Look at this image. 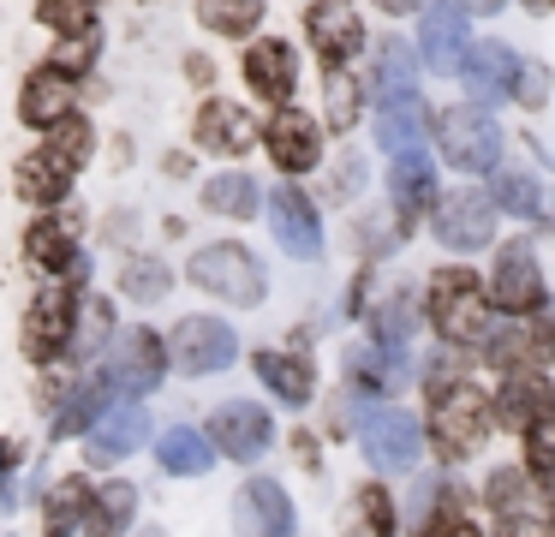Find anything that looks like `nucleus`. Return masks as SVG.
<instances>
[{
    "label": "nucleus",
    "instance_id": "f257e3e1",
    "mask_svg": "<svg viewBox=\"0 0 555 537\" xmlns=\"http://www.w3.org/2000/svg\"><path fill=\"white\" fill-rule=\"evenodd\" d=\"M85 155H90V126L78 114H66L61 126H49V143L18 162V197L37 203V209L61 203L66 191H73V174H78Z\"/></svg>",
    "mask_w": 555,
    "mask_h": 537
},
{
    "label": "nucleus",
    "instance_id": "f03ea898",
    "mask_svg": "<svg viewBox=\"0 0 555 537\" xmlns=\"http://www.w3.org/2000/svg\"><path fill=\"white\" fill-rule=\"evenodd\" d=\"M483 436H490V400H483L472 382H442L436 400H430V442H436V453L466 460V453L483 448Z\"/></svg>",
    "mask_w": 555,
    "mask_h": 537
},
{
    "label": "nucleus",
    "instance_id": "7ed1b4c3",
    "mask_svg": "<svg viewBox=\"0 0 555 537\" xmlns=\"http://www.w3.org/2000/svg\"><path fill=\"white\" fill-rule=\"evenodd\" d=\"M430 322H436V334L454 341V346L483 341V334H490V298H483L478 274L472 269H442L436 274L430 281Z\"/></svg>",
    "mask_w": 555,
    "mask_h": 537
},
{
    "label": "nucleus",
    "instance_id": "20e7f679",
    "mask_svg": "<svg viewBox=\"0 0 555 537\" xmlns=\"http://www.w3.org/2000/svg\"><path fill=\"white\" fill-rule=\"evenodd\" d=\"M192 281L228 305H257L263 298V269L245 245H204L192 251Z\"/></svg>",
    "mask_w": 555,
    "mask_h": 537
},
{
    "label": "nucleus",
    "instance_id": "39448f33",
    "mask_svg": "<svg viewBox=\"0 0 555 537\" xmlns=\"http://www.w3.org/2000/svg\"><path fill=\"white\" fill-rule=\"evenodd\" d=\"M436 138H442V155L460 174H490L495 155H502V131H495V119L478 114V107H448Z\"/></svg>",
    "mask_w": 555,
    "mask_h": 537
},
{
    "label": "nucleus",
    "instance_id": "423d86ee",
    "mask_svg": "<svg viewBox=\"0 0 555 537\" xmlns=\"http://www.w3.org/2000/svg\"><path fill=\"white\" fill-rule=\"evenodd\" d=\"M359 442H364V453H371L383 472H406V465L418 460L424 430H418V418L400 412V406H376V412L359 418Z\"/></svg>",
    "mask_w": 555,
    "mask_h": 537
},
{
    "label": "nucleus",
    "instance_id": "0eeeda50",
    "mask_svg": "<svg viewBox=\"0 0 555 537\" xmlns=\"http://www.w3.org/2000/svg\"><path fill=\"white\" fill-rule=\"evenodd\" d=\"M490 233H495V203L483 197L478 186L448 191V197L436 203V239H442L448 251H478V245H490Z\"/></svg>",
    "mask_w": 555,
    "mask_h": 537
},
{
    "label": "nucleus",
    "instance_id": "6e6552de",
    "mask_svg": "<svg viewBox=\"0 0 555 537\" xmlns=\"http://www.w3.org/2000/svg\"><path fill=\"white\" fill-rule=\"evenodd\" d=\"M233 353H240V341H233V329L221 317H185L180 329H173V365L192 370V376L228 370Z\"/></svg>",
    "mask_w": 555,
    "mask_h": 537
},
{
    "label": "nucleus",
    "instance_id": "1a4fd4ad",
    "mask_svg": "<svg viewBox=\"0 0 555 537\" xmlns=\"http://www.w3.org/2000/svg\"><path fill=\"white\" fill-rule=\"evenodd\" d=\"M168 376V353H162V341L150 329H126L120 341H114V358H108V388L120 394H150L156 382Z\"/></svg>",
    "mask_w": 555,
    "mask_h": 537
},
{
    "label": "nucleus",
    "instance_id": "9d476101",
    "mask_svg": "<svg viewBox=\"0 0 555 537\" xmlns=\"http://www.w3.org/2000/svg\"><path fill=\"white\" fill-rule=\"evenodd\" d=\"M73 293H66V281H49L42 286L37 298H30V317H25V353L30 358H42V365H49L54 353H61L66 341H73Z\"/></svg>",
    "mask_w": 555,
    "mask_h": 537
},
{
    "label": "nucleus",
    "instance_id": "9b49d317",
    "mask_svg": "<svg viewBox=\"0 0 555 537\" xmlns=\"http://www.w3.org/2000/svg\"><path fill=\"white\" fill-rule=\"evenodd\" d=\"M305 30H311V48L328 72H340L364 42V24H359V12H352V0H317Z\"/></svg>",
    "mask_w": 555,
    "mask_h": 537
},
{
    "label": "nucleus",
    "instance_id": "f8f14e48",
    "mask_svg": "<svg viewBox=\"0 0 555 537\" xmlns=\"http://www.w3.org/2000/svg\"><path fill=\"white\" fill-rule=\"evenodd\" d=\"M209 436H216V448L228 460H257L269 448V412L251 400H228L216 412V424H209Z\"/></svg>",
    "mask_w": 555,
    "mask_h": 537
},
{
    "label": "nucleus",
    "instance_id": "ddd939ff",
    "mask_svg": "<svg viewBox=\"0 0 555 537\" xmlns=\"http://www.w3.org/2000/svg\"><path fill=\"white\" fill-rule=\"evenodd\" d=\"M293 532V501L275 477H251L240 496V537H287Z\"/></svg>",
    "mask_w": 555,
    "mask_h": 537
},
{
    "label": "nucleus",
    "instance_id": "4468645a",
    "mask_svg": "<svg viewBox=\"0 0 555 537\" xmlns=\"http://www.w3.org/2000/svg\"><path fill=\"white\" fill-rule=\"evenodd\" d=\"M73 95H78V78H66V72L42 66V72H30V78H25L18 114H25V126L49 131V126H61V119L73 114Z\"/></svg>",
    "mask_w": 555,
    "mask_h": 537
},
{
    "label": "nucleus",
    "instance_id": "2eb2a0df",
    "mask_svg": "<svg viewBox=\"0 0 555 537\" xmlns=\"http://www.w3.org/2000/svg\"><path fill=\"white\" fill-rule=\"evenodd\" d=\"M269 215H275V239L287 257H317L323 251V227H317V209L305 203V191L281 186L275 197H269Z\"/></svg>",
    "mask_w": 555,
    "mask_h": 537
},
{
    "label": "nucleus",
    "instance_id": "dca6fc26",
    "mask_svg": "<svg viewBox=\"0 0 555 537\" xmlns=\"http://www.w3.org/2000/svg\"><path fill=\"white\" fill-rule=\"evenodd\" d=\"M495 305L526 317V310L543 305V274H538V257L531 245H507L502 263H495Z\"/></svg>",
    "mask_w": 555,
    "mask_h": 537
},
{
    "label": "nucleus",
    "instance_id": "f3484780",
    "mask_svg": "<svg viewBox=\"0 0 555 537\" xmlns=\"http://www.w3.org/2000/svg\"><path fill=\"white\" fill-rule=\"evenodd\" d=\"M245 78H251V90L263 95V102H287L293 84H299V60H293L287 42H251V54H245Z\"/></svg>",
    "mask_w": 555,
    "mask_h": 537
},
{
    "label": "nucleus",
    "instance_id": "a211bd4d",
    "mask_svg": "<svg viewBox=\"0 0 555 537\" xmlns=\"http://www.w3.org/2000/svg\"><path fill=\"white\" fill-rule=\"evenodd\" d=\"M263 143H269V155H275L287 174H305V167H317V119H305V114H293V107H281L275 119H269V131H263Z\"/></svg>",
    "mask_w": 555,
    "mask_h": 537
},
{
    "label": "nucleus",
    "instance_id": "6ab92c4d",
    "mask_svg": "<svg viewBox=\"0 0 555 537\" xmlns=\"http://www.w3.org/2000/svg\"><path fill=\"white\" fill-rule=\"evenodd\" d=\"M197 143L216 150V155H245L257 143V126L240 102H204V114H197Z\"/></svg>",
    "mask_w": 555,
    "mask_h": 537
},
{
    "label": "nucleus",
    "instance_id": "aec40b11",
    "mask_svg": "<svg viewBox=\"0 0 555 537\" xmlns=\"http://www.w3.org/2000/svg\"><path fill=\"white\" fill-rule=\"evenodd\" d=\"M418 42H424L430 72H454L460 54H466V12L460 7H430L424 24H418Z\"/></svg>",
    "mask_w": 555,
    "mask_h": 537
},
{
    "label": "nucleus",
    "instance_id": "412c9836",
    "mask_svg": "<svg viewBox=\"0 0 555 537\" xmlns=\"http://www.w3.org/2000/svg\"><path fill=\"white\" fill-rule=\"evenodd\" d=\"M138 442H144V412H138V406H108V412L90 424V460L108 465V460H120V453H132Z\"/></svg>",
    "mask_w": 555,
    "mask_h": 537
},
{
    "label": "nucleus",
    "instance_id": "4be33fe9",
    "mask_svg": "<svg viewBox=\"0 0 555 537\" xmlns=\"http://www.w3.org/2000/svg\"><path fill=\"white\" fill-rule=\"evenodd\" d=\"M502 424H514V430H531V424H543L550 418V382L538 376V370H514L507 376V388H502Z\"/></svg>",
    "mask_w": 555,
    "mask_h": 537
},
{
    "label": "nucleus",
    "instance_id": "5701e85b",
    "mask_svg": "<svg viewBox=\"0 0 555 537\" xmlns=\"http://www.w3.org/2000/svg\"><path fill=\"white\" fill-rule=\"evenodd\" d=\"M466 84L478 102H502L507 90H514V54H507L502 42H478L466 54Z\"/></svg>",
    "mask_w": 555,
    "mask_h": 537
},
{
    "label": "nucleus",
    "instance_id": "b1692460",
    "mask_svg": "<svg viewBox=\"0 0 555 537\" xmlns=\"http://www.w3.org/2000/svg\"><path fill=\"white\" fill-rule=\"evenodd\" d=\"M376 102H418V66H412L406 42H383L376 48Z\"/></svg>",
    "mask_w": 555,
    "mask_h": 537
},
{
    "label": "nucleus",
    "instance_id": "393cba45",
    "mask_svg": "<svg viewBox=\"0 0 555 537\" xmlns=\"http://www.w3.org/2000/svg\"><path fill=\"white\" fill-rule=\"evenodd\" d=\"M25 257L37 269H61V274H78V239H73V221H37L25 233Z\"/></svg>",
    "mask_w": 555,
    "mask_h": 537
},
{
    "label": "nucleus",
    "instance_id": "a878e982",
    "mask_svg": "<svg viewBox=\"0 0 555 537\" xmlns=\"http://www.w3.org/2000/svg\"><path fill=\"white\" fill-rule=\"evenodd\" d=\"M388 191H395V203H400V215H424L436 203V174H430V162H424L418 150L412 155H400L395 162V174H388Z\"/></svg>",
    "mask_w": 555,
    "mask_h": 537
},
{
    "label": "nucleus",
    "instance_id": "bb28decb",
    "mask_svg": "<svg viewBox=\"0 0 555 537\" xmlns=\"http://www.w3.org/2000/svg\"><path fill=\"white\" fill-rule=\"evenodd\" d=\"M162 465H168L173 477H204L209 465H216V448H209L204 430L180 424V430H168V436H162Z\"/></svg>",
    "mask_w": 555,
    "mask_h": 537
},
{
    "label": "nucleus",
    "instance_id": "cd10ccee",
    "mask_svg": "<svg viewBox=\"0 0 555 537\" xmlns=\"http://www.w3.org/2000/svg\"><path fill=\"white\" fill-rule=\"evenodd\" d=\"M132 508H138V489L132 484H102L96 496H90V508H85L90 537H120L126 525H132Z\"/></svg>",
    "mask_w": 555,
    "mask_h": 537
},
{
    "label": "nucleus",
    "instance_id": "c85d7f7f",
    "mask_svg": "<svg viewBox=\"0 0 555 537\" xmlns=\"http://www.w3.org/2000/svg\"><path fill=\"white\" fill-rule=\"evenodd\" d=\"M257 376H263L287 406H305V400H311V365H305L299 353H263V358H257Z\"/></svg>",
    "mask_w": 555,
    "mask_h": 537
},
{
    "label": "nucleus",
    "instance_id": "c756f323",
    "mask_svg": "<svg viewBox=\"0 0 555 537\" xmlns=\"http://www.w3.org/2000/svg\"><path fill=\"white\" fill-rule=\"evenodd\" d=\"M85 508H90V484L85 477H61L49 496V513H42V537H73Z\"/></svg>",
    "mask_w": 555,
    "mask_h": 537
},
{
    "label": "nucleus",
    "instance_id": "7c9ffc66",
    "mask_svg": "<svg viewBox=\"0 0 555 537\" xmlns=\"http://www.w3.org/2000/svg\"><path fill=\"white\" fill-rule=\"evenodd\" d=\"M424 126H430V107H424V102H395V107H383L376 138H383V150L412 155V150H418V138H424Z\"/></svg>",
    "mask_w": 555,
    "mask_h": 537
},
{
    "label": "nucleus",
    "instance_id": "2f4dec72",
    "mask_svg": "<svg viewBox=\"0 0 555 537\" xmlns=\"http://www.w3.org/2000/svg\"><path fill=\"white\" fill-rule=\"evenodd\" d=\"M352 376L364 382V388H400L406 382V358H400V346H359L352 353Z\"/></svg>",
    "mask_w": 555,
    "mask_h": 537
},
{
    "label": "nucleus",
    "instance_id": "473e14b6",
    "mask_svg": "<svg viewBox=\"0 0 555 537\" xmlns=\"http://www.w3.org/2000/svg\"><path fill=\"white\" fill-rule=\"evenodd\" d=\"M204 203L216 215H233V221H251L257 215V186H251V174H216L204 186Z\"/></svg>",
    "mask_w": 555,
    "mask_h": 537
},
{
    "label": "nucleus",
    "instance_id": "72a5a7b5",
    "mask_svg": "<svg viewBox=\"0 0 555 537\" xmlns=\"http://www.w3.org/2000/svg\"><path fill=\"white\" fill-rule=\"evenodd\" d=\"M197 18H204V30H216V36H245V30H257V18H263V0H197Z\"/></svg>",
    "mask_w": 555,
    "mask_h": 537
},
{
    "label": "nucleus",
    "instance_id": "f704fd0d",
    "mask_svg": "<svg viewBox=\"0 0 555 537\" xmlns=\"http://www.w3.org/2000/svg\"><path fill=\"white\" fill-rule=\"evenodd\" d=\"M102 412H108V376H102V382H85V388H78L73 400H66V412L54 418V436H73V430H90Z\"/></svg>",
    "mask_w": 555,
    "mask_h": 537
},
{
    "label": "nucleus",
    "instance_id": "c9c22d12",
    "mask_svg": "<svg viewBox=\"0 0 555 537\" xmlns=\"http://www.w3.org/2000/svg\"><path fill=\"white\" fill-rule=\"evenodd\" d=\"M42 24L61 36H90V18H96V0H37Z\"/></svg>",
    "mask_w": 555,
    "mask_h": 537
},
{
    "label": "nucleus",
    "instance_id": "e433bc0d",
    "mask_svg": "<svg viewBox=\"0 0 555 537\" xmlns=\"http://www.w3.org/2000/svg\"><path fill=\"white\" fill-rule=\"evenodd\" d=\"M526 465L543 489H555V418H543V424L526 430Z\"/></svg>",
    "mask_w": 555,
    "mask_h": 537
},
{
    "label": "nucleus",
    "instance_id": "4c0bfd02",
    "mask_svg": "<svg viewBox=\"0 0 555 537\" xmlns=\"http://www.w3.org/2000/svg\"><path fill=\"white\" fill-rule=\"evenodd\" d=\"M490 508L502 513V520H519V513L531 508V496H526V472H519V465H502V472L490 477Z\"/></svg>",
    "mask_w": 555,
    "mask_h": 537
},
{
    "label": "nucleus",
    "instance_id": "58836bf2",
    "mask_svg": "<svg viewBox=\"0 0 555 537\" xmlns=\"http://www.w3.org/2000/svg\"><path fill=\"white\" fill-rule=\"evenodd\" d=\"M495 197L507 203L514 215H538V179L526 174V167H507V174H495Z\"/></svg>",
    "mask_w": 555,
    "mask_h": 537
},
{
    "label": "nucleus",
    "instance_id": "ea45409f",
    "mask_svg": "<svg viewBox=\"0 0 555 537\" xmlns=\"http://www.w3.org/2000/svg\"><path fill=\"white\" fill-rule=\"evenodd\" d=\"M328 119H335V131H347L352 119H359V84L347 78V72H328Z\"/></svg>",
    "mask_w": 555,
    "mask_h": 537
},
{
    "label": "nucleus",
    "instance_id": "a19ab883",
    "mask_svg": "<svg viewBox=\"0 0 555 537\" xmlns=\"http://www.w3.org/2000/svg\"><path fill=\"white\" fill-rule=\"evenodd\" d=\"M120 286L132 298H162L168 293V269H162V263H132V269L120 274Z\"/></svg>",
    "mask_w": 555,
    "mask_h": 537
},
{
    "label": "nucleus",
    "instance_id": "79ce46f5",
    "mask_svg": "<svg viewBox=\"0 0 555 537\" xmlns=\"http://www.w3.org/2000/svg\"><path fill=\"white\" fill-rule=\"evenodd\" d=\"M359 508H364V520H371V532H376V537H395V501H388L376 484L359 496Z\"/></svg>",
    "mask_w": 555,
    "mask_h": 537
},
{
    "label": "nucleus",
    "instance_id": "37998d69",
    "mask_svg": "<svg viewBox=\"0 0 555 537\" xmlns=\"http://www.w3.org/2000/svg\"><path fill=\"white\" fill-rule=\"evenodd\" d=\"M90 60H96V36H66V48H61V60H54V72H85Z\"/></svg>",
    "mask_w": 555,
    "mask_h": 537
},
{
    "label": "nucleus",
    "instance_id": "c03bdc74",
    "mask_svg": "<svg viewBox=\"0 0 555 537\" xmlns=\"http://www.w3.org/2000/svg\"><path fill=\"white\" fill-rule=\"evenodd\" d=\"M514 95L526 107H538L543 95H550V78H543V66H514Z\"/></svg>",
    "mask_w": 555,
    "mask_h": 537
},
{
    "label": "nucleus",
    "instance_id": "a18cd8bd",
    "mask_svg": "<svg viewBox=\"0 0 555 537\" xmlns=\"http://www.w3.org/2000/svg\"><path fill=\"white\" fill-rule=\"evenodd\" d=\"M359 186H364V162H359V155H340L335 174H328V191H335V197H352Z\"/></svg>",
    "mask_w": 555,
    "mask_h": 537
},
{
    "label": "nucleus",
    "instance_id": "49530a36",
    "mask_svg": "<svg viewBox=\"0 0 555 537\" xmlns=\"http://www.w3.org/2000/svg\"><path fill=\"white\" fill-rule=\"evenodd\" d=\"M406 334V298H388V310H376V341L395 346Z\"/></svg>",
    "mask_w": 555,
    "mask_h": 537
},
{
    "label": "nucleus",
    "instance_id": "de8ad7c7",
    "mask_svg": "<svg viewBox=\"0 0 555 537\" xmlns=\"http://www.w3.org/2000/svg\"><path fill=\"white\" fill-rule=\"evenodd\" d=\"M78 317H85L90 341H102V334H108V322H114V310H108V298H85V305H78Z\"/></svg>",
    "mask_w": 555,
    "mask_h": 537
},
{
    "label": "nucleus",
    "instance_id": "09e8293b",
    "mask_svg": "<svg viewBox=\"0 0 555 537\" xmlns=\"http://www.w3.org/2000/svg\"><path fill=\"white\" fill-rule=\"evenodd\" d=\"M424 537H478V525H466V520H460V513H448V520L424 525Z\"/></svg>",
    "mask_w": 555,
    "mask_h": 537
},
{
    "label": "nucleus",
    "instance_id": "8fccbe9b",
    "mask_svg": "<svg viewBox=\"0 0 555 537\" xmlns=\"http://www.w3.org/2000/svg\"><path fill=\"white\" fill-rule=\"evenodd\" d=\"M538 346H543V358H555V310L538 317Z\"/></svg>",
    "mask_w": 555,
    "mask_h": 537
},
{
    "label": "nucleus",
    "instance_id": "3c124183",
    "mask_svg": "<svg viewBox=\"0 0 555 537\" xmlns=\"http://www.w3.org/2000/svg\"><path fill=\"white\" fill-rule=\"evenodd\" d=\"M507 537H555V532H543L538 520H507Z\"/></svg>",
    "mask_w": 555,
    "mask_h": 537
},
{
    "label": "nucleus",
    "instance_id": "603ef678",
    "mask_svg": "<svg viewBox=\"0 0 555 537\" xmlns=\"http://www.w3.org/2000/svg\"><path fill=\"white\" fill-rule=\"evenodd\" d=\"M13 460H18V442L0 436V472H13Z\"/></svg>",
    "mask_w": 555,
    "mask_h": 537
},
{
    "label": "nucleus",
    "instance_id": "864d4df0",
    "mask_svg": "<svg viewBox=\"0 0 555 537\" xmlns=\"http://www.w3.org/2000/svg\"><path fill=\"white\" fill-rule=\"evenodd\" d=\"M376 7H383V12H418L424 0H376Z\"/></svg>",
    "mask_w": 555,
    "mask_h": 537
},
{
    "label": "nucleus",
    "instance_id": "5fc2aeb1",
    "mask_svg": "<svg viewBox=\"0 0 555 537\" xmlns=\"http://www.w3.org/2000/svg\"><path fill=\"white\" fill-rule=\"evenodd\" d=\"M460 7H478V12H495L502 0H460Z\"/></svg>",
    "mask_w": 555,
    "mask_h": 537
}]
</instances>
